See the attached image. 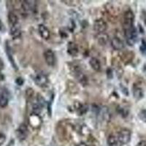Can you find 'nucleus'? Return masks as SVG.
I'll use <instances>...</instances> for the list:
<instances>
[{"label": "nucleus", "instance_id": "4be33fe9", "mask_svg": "<svg viewBox=\"0 0 146 146\" xmlns=\"http://www.w3.org/2000/svg\"><path fill=\"white\" fill-rule=\"evenodd\" d=\"M97 40L100 45H105L108 43V40H109V36L105 33H100L97 36Z\"/></svg>", "mask_w": 146, "mask_h": 146}, {"label": "nucleus", "instance_id": "dca6fc26", "mask_svg": "<svg viewBox=\"0 0 146 146\" xmlns=\"http://www.w3.org/2000/svg\"><path fill=\"white\" fill-rule=\"evenodd\" d=\"M21 35V27L19 23L13 26V27H10V35L14 39L20 37Z\"/></svg>", "mask_w": 146, "mask_h": 146}, {"label": "nucleus", "instance_id": "ddd939ff", "mask_svg": "<svg viewBox=\"0 0 146 146\" xmlns=\"http://www.w3.org/2000/svg\"><path fill=\"white\" fill-rule=\"evenodd\" d=\"M38 31L42 38L44 40H48L50 39V32L48 28L44 24H40L38 26Z\"/></svg>", "mask_w": 146, "mask_h": 146}, {"label": "nucleus", "instance_id": "bb28decb", "mask_svg": "<svg viewBox=\"0 0 146 146\" xmlns=\"http://www.w3.org/2000/svg\"><path fill=\"white\" fill-rule=\"evenodd\" d=\"M138 115H139V118H140V120H142V121L146 123V110H140Z\"/></svg>", "mask_w": 146, "mask_h": 146}, {"label": "nucleus", "instance_id": "c756f323", "mask_svg": "<svg viewBox=\"0 0 146 146\" xmlns=\"http://www.w3.org/2000/svg\"><path fill=\"white\" fill-rule=\"evenodd\" d=\"M119 113L121 115H122L123 116H126L128 115V110H126L125 108H119Z\"/></svg>", "mask_w": 146, "mask_h": 146}, {"label": "nucleus", "instance_id": "393cba45", "mask_svg": "<svg viewBox=\"0 0 146 146\" xmlns=\"http://www.w3.org/2000/svg\"><path fill=\"white\" fill-rule=\"evenodd\" d=\"M35 102H36L38 103L39 105H40L42 108H44V106L45 105V103H46L45 99H44L40 94H37V96H36V100H35Z\"/></svg>", "mask_w": 146, "mask_h": 146}, {"label": "nucleus", "instance_id": "5701e85b", "mask_svg": "<svg viewBox=\"0 0 146 146\" xmlns=\"http://www.w3.org/2000/svg\"><path fill=\"white\" fill-rule=\"evenodd\" d=\"M6 53H7V57H8L9 60H10V63L12 64V65H13V66L14 68H15V70H17V66L15 63V61H14L13 56V54H12L11 48H10L8 42H7V44H6Z\"/></svg>", "mask_w": 146, "mask_h": 146}, {"label": "nucleus", "instance_id": "7c9ffc66", "mask_svg": "<svg viewBox=\"0 0 146 146\" xmlns=\"http://www.w3.org/2000/svg\"><path fill=\"white\" fill-rule=\"evenodd\" d=\"M140 50L143 54L146 55V42L145 41L143 42V44L140 46Z\"/></svg>", "mask_w": 146, "mask_h": 146}, {"label": "nucleus", "instance_id": "6ab92c4d", "mask_svg": "<svg viewBox=\"0 0 146 146\" xmlns=\"http://www.w3.org/2000/svg\"><path fill=\"white\" fill-rule=\"evenodd\" d=\"M108 146H119V142H118V137L117 135H109L108 138Z\"/></svg>", "mask_w": 146, "mask_h": 146}, {"label": "nucleus", "instance_id": "e433bc0d", "mask_svg": "<svg viewBox=\"0 0 146 146\" xmlns=\"http://www.w3.org/2000/svg\"><path fill=\"white\" fill-rule=\"evenodd\" d=\"M144 22H145V25H146V18H145V19Z\"/></svg>", "mask_w": 146, "mask_h": 146}, {"label": "nucleus", "instance_id": "a878e982", "mask_svg": "<svg viewBox=\"0 0 146 146\" xmlns=\"http://www.w3.org/2000/svg\"><path fill=\"white\" fill-rule=\"evenodd\" d=\"M34 94H35L34 90L31 88H28L26 91V96H27V99H29V100H31L33 97Z\"/></svg>", "mask_w": 146, "mask_h": 146}, {"label": "nucleus", "instance_id": "c85d7f7f", "mask_svg": "<svg viewBox=\"0 0 146 146\" xmlns=\"http://www.w3.org/2000/svg\"><path fill=\"white\" fill-rule=\"evenodd\" d=\"M15 83H16L18 86H22V85L24 83V80L23 78L19 77V78H17L16 80H15Z\"/></svg>", "mask_w": 146, "mask_h": 146}, {"label": "nucleus", "instance_id": "423d86ee", "mask_svg": "<svg viewBox=\"0 0 146 146\" xmlns=\"http://www.w3.org/2000/svg\"><path fill=\"white\" fill-rule=\"evenodd\" d=\"M34 80H35V83L41 88H45L48 86V79L43 72L36 73Z\"/></svg>", "mask_w": 146, "mask_h": 146}, {"label": "nucleus", "instance_id": "412c9836", "mask_svg": "<svg viewBox=\"0 0 146 146\" xmlns=\"http://www.w3.org/2000/svg\"><path fill=\"white\" fill-rule=\"evenodd\" d=\"M9 99L7 94L5 91H1L0 92V107L5 108L8 104Z\"/></svg>", "mask_w": 146, "mask_h": 146}, {"label": "nucleus", "instance_id": "9d476101", "mask_svg": "<svg viewBox=\"0 0 146 146\" xmlns=\"http://www.w3.org/2000/svg\"><path fill=\"white\" fill-rule=\"evenodd\" d=\"M74 109L78 115H83L88 111V106L81 103L80 102L76 101L74 103Z\"/></svg>", "mask_w": 146, "mask_h": 146}, {"label": "nucleus", "instance_id": "f8f14e48", "mask_svg": "<svg viewBox=\"0 0 146 146\" xmlns=\"http://www.w3.org/2000/svg\"><path fill=\"white\" fill-rule=\"evenodd\" d=\"M111 46L115 50H121L124 48V43L119 37H114L111 41Z\"/></svg>", "mask_w": 146, "mask_h": 146}, {"label": "nucleus", "instance_id": "c9c22d12", "mask_svg": "<svg viewBox=\"0 0 146 146\" xmlns=\"http://www.w3.org/2000/svg\"><path fill=\"white\" fill-rule=\"evenodd\" d=\"M76 146H88V145H87L86 143H78V145H76Z\"/></svg>", "mask_w": 146, "mask_h": 146}, {"label": "nucleus", "instance_id": "f257e3e1", "mask_svg": "<svg viewBox=\"0 0 146 146\" xmlns=\"http://www.w3.org/2000/svg\"><path fill=\"white\" fill-rule=\"evenodd\" d=\"M70 69L73 76L76 78L78 82L83 86H86L88 84V78H87L86 75H85V73L83 72L82 69L80 68V65L77 63H72L70 66Z\"/></svg>", "mask_w": 146, "mask_h": 146}, {"label": "nucleus", "instance_id": "1a4fd4ad", "mask_svg": "<svg viewBox=\"0 0 146 146\" xmlns=\"http://www.w3.org/2000/svg\"><path fill=\"white\" fill-rule=\"evenodd\" d=\"M44 58L47 64L50 66H53L56 62L55 54L51 49H46L44 52Z\"/></svg>", "mask_w": 146, "mask_h": 146}, {"label": "nucleus", "instance_id": "f03ea898", "mask_svg": "<svg viewBox=\"0 0 146 146\" xmlns=\"http://www.w3.org/2000/svg\"><path fill=\"white\" fill-rule=\"evenodd\" d=\"M72 129L73 126L68 121H62L57 125V135H58L59 138L66 139L70 137Z\"/></svg>", "mask_w": 146, "mask_h": 146}, {"label": "nucleus", "instance_id": "39448f33", "mask_svg": "<svg viewBox=\"0 0 146 146\" xmlns=\"http://www.w3.org/2000/svg\"><path fill=\"white\" fill-rule=\"evenodd\" d=\"M131 132L129 129H121L117 134L118 142H119V145H123L127 144L131 139Z\"/></svg>", "mask_w": 146, "mask_h": 146}, {"label": "nucleus", "instance_id": "a211bd4d", "mask_svg": "<svg viewBox=\"0 0 146 146\" xmlns=\"http://www.w3.org/2000/svg\"><path fill=\"white\" fill-rule=\"evenodd\" d=\"M90 66H91V68L93 69L94 71L99 72L101 70V64H100V61L96 58H91L89 61Z\"/></svg>", "mask_w": 146, "mask_h": 146}, {"label": "nucleus", "instance_id": "2eb2a0df", "mask_svg": "<svg viewBox=\"0 0 146 146\" xmlns=\"http://www.w3.org/2000/svg\"><path fill=\"white\" fill-rule=\"evenodd\" d=\"M66 89H67V91L72 94H76L79 92V88L78 85L74 81H71V80H68L66 83Z\"/></svg>", "mask_w": 146, "mask_h": 146}, {"label": "nucleus", "instance_id": "f704fd0d", "mask_svg": "<svg viewBox=\"0 0 146 146\" xmlns=\"http://www.w3.org/2000/svg\"><path fill=\"white\" fill-rule=\"evenodd\" d=\"M4 29H5V27H4V24L2 23V21L0 20V31H3Z\"/></svg>", "mask_w": 146, "mask_h": 146}, {"label": "nucleus", "instance_id": "cd10ccee", "mask_svg": "<svg viewBox=\"0 0 146 146\" xmlns=\"http://www.w3.org/2000/svg\"><path fill=\"white\" fill-rule=\"evenodd\" d=\"M6 140V136L3 133H0V146H2Z\"/></svg>", "mask_w": 146, "mask_h": 146}, {"label": "nucleus", "instance_id": "f3484780", "mask_svg": "<svg viewBox=\"0 0 146 146\" xmlns=\"http://www.w3.org/2000/svg\"><path fill=\"white\" fill-rule=\"evenodd\" d=\"M134 58V53L132 52H124L123 54L121 56V58L122 62L124 64H129L132 61Z\"/></svg>", "mask_w": 146, "mask_h": 146}, {"label": "nucleus", "instance_id": "4468645a", "mask_svg": "<svg viewBox=\"0 0 146 146\" xmlns=\"http://www.w3.org/2000/svg\"><path fill=\"white\" fill-rule=\"evenodd\" d=\"M67 52L72 56H77L79 52L78 45L74 42H69L67 45Z\"/></svg>", "mask_w": 146, "mask_h": 146}, {"label": "nucleus", "instance_id": "2f4dec72", "mask_svg": "<svg viewBox=\"0 0 146 146\" xmlns=\"http://www.w3.org/2000/svg\"><path fill=\"white\" fill-rule=\"evenodd\" d=\"M107 76H108V78H109V79H110V78H112L113 77V70H111L110 68L108 69V70H107Z\"/></svg>", "mask_w": 146, "mask_h": 146}, {"label": "nucleus", "instance_id": "20e7f679", "mask_svg": "<svg viewBox=\"0 0 146 146\" xmlns=\"http://www.w3.org/2000/svg\"><path fill=\"white\" fill-rule=\"evenodd\" d=\"M124 35L126 36V42L129 45L132 46L135 44V42L137 40V31L135 27L130 29H128L124 31Z\"/></svg>", "mask_w": 146, "mask_h": 146}, {"label": "nucleus", "instance_id": "b1692460", "mask_svg": "<svg viewBox=\"0 0 146 146\" xmlns=\"http://www.w3.org/2000/svg\"><path fill=\"white\" fill-rule=\"evenodd\" d=\"M133 95H134L135 99L140 100L141 98H143V89L137 86H135L133 88Z\"/></svg>", "mask_w": 146, "mask_h": 146}, {"label": "nucleus", "instance_id": "0eeeda50", "mask_svg": "<svg viewBox=\"0 0 146 146\" xmlns=\"http://www.w3.org/2000/svg\"><path fill=\"white\" fill-rule=\"evenodd\" d=\"M15 134H16L18 139L21 141H23V140L27 139V136L29 135L28 127H27V125L25 123H21L17 129Z\"/></svg>", "mask_w": 146, "mask_h": 146}, {"label": "nucleus", "instance_id": "6e6552de", "mask_svg": "<svg viewBox=\"0 0 146 146\" xmlns=\"http://www.w3.org/2000/svg\"><path fill=\"white\" fill-rule=\"evenodd\" d=\"M94 29L99 34L105 33V32L108 29V24L105 20H103L102 18H99V19H96L94 23Z\"/></svg>", "mask_w": 146, "mask_h": 146}, {"label": "nucleus", "instance_id": "7ed1b4c3", "mask_svg": "<svg viewBox=\"0 0 146 146\" xmlns=\"http://www.w3.org/2000/svg\"><path fill=\"white\" fill-rule=\"evenodd\" d=\"M134 19H135V15L130 9L126 10L123 13L122 26L124 31L130 29L134 27Z\"/></svg>", "mask_w": 146, "mask_h": 146}, {"label": "nucleus", "instance_id": "473e14b6", "mask_svg": "<svg viewBox=\"0 0 146 146\" xmlns=\"http://www.w3.org/2000/svg\"><path fill=\"white\" fill-rule=\"evenodd\" d=\"M137 146H146V141H145V140L140 141L139 143H138Z\"/></svg>", "mask_w": 146, "mask_h": 146}, {"label": "nucleus", "instance_id": "9b49d317", "mask_svg": "<svg viewBox=\"0 0 146 146\" xmlns=\"http://www.w3.org/2000/svg\"><path fill=\"white\" fill-rule=\"evenodd\" d=\"M29 123L31 126L35 129H37L42 124V120L40 115L35 113H32L29 118Z\"/></svg>", "mask_w": 146, "mask_h": 146}, {"label": "nucleus", "instance_id": "72a5a7b5", "mask_svg": "<svg viewBox=\"0 0 146 146\" xmlns=\"http://www.w3.org/2000/svg\"><path fill=\"white\" fill-rule=\"evenodd\" d=\"M4 66H5V65H4L3 61H2V58H0V71L3 70Z\"/></svg>", "mask_w": 146, "mask_h": 146}, {"label": "nucleus", "instance_id": "aec40b11", "mask_svg": "<svg viewBox=\"0 0 146 146\" xmlns=\"http://www.w3.org/2000/svg\"><path fill=\"white\" fill-rule=\"evenodd\" d=\"M8 21L10 27L16 25L18 23V18L16 14L13 12H10L8 13Z\"/></svg>", "mask_w": 146, "mask_h": 146}]
</instances>
